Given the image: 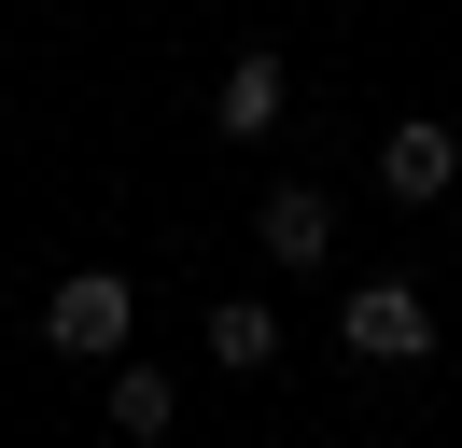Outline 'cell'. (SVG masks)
<instances>
[{
  "label": "cell",
  "instance_id": "6da1fadb",
  "mask_svg": "<svg viewBox=\"0 0 462 448\" xmlns=\"http://www.w3.org/2000/svg\"><path fill=\"white\" fill-rule=\"evenodd\" d=\"M337 350L378 364V378H393V364H434V294L420 280H350L337 294Z\"/></svg>",
  "mask_w": 462,
  "mask_h": 448
},
{
  "label": "cell",
  "instance_id": "7a4b0ae2",
  "mask_svg": "<svg viewBox=\"0 0 462 448\" xmlns=\"http://www.w3.org/2000/svg\"><path fill=\"white\" fill-rule=\"evenodd\" d=\"M126 336H141V294H126V266H70L57 294H42V350H57V364H113Z\"/></svg>",
  "mask_w": 462,
  "mask_h": 448
},
{
  "label": "cell",
  "instance_id": "3957f363",
  "mask_svg": "<svg viewBox=\"0 0 462 448\" xmlns=\"http://www.w3.org/2000/svg\"><path fill=\"white\" fill-rule=\"evenodd\" d=\"M253 252H266L281 280L337 266V196H322V182H266V196H253Z\"/></svg>",
  "mask_w": 462,
  "mask_h": 448
},
{
  "label": "cell",
  "instance_id": "277c9868",
  "mask_svg": "<svg viewBox=\"0 0 462 448\" xmlns=\"http://www.w3.org/2000/svg\"><path fill=\"white\" fill-rule=\"evenodd\" d=\"M448 182H462V126H434V112L378 126V196H393V210H434Z\"/></svg>",
  "mask_w": 462,
  "mask_h": 448
},
{
  "label": "cell",
  "instance_id": "5b68a950",
  "mask_svg": "<svg viewBox=\"0 0 462 448\" xmlns=\"http://www.w3.org/2000/svg\"><path fill=\"white\" fill-rule=\"evenodd\" d=\"M294 112V70H281V42H238L225 70H210V140H266Z\"/></svg>",
  "mask_w": 462,
  "mask_h": 448
},
{
  "label": "cell",
  "instance_id": "8992f818",
  "mask_svg": "<svg viewBox=\"0 0 462 448\" xmlns=\"http://www.w3.org/2000/svg\"><path fill=\"white\" fill-rule=\"evenodd\" d=\"M210 364H225V378H266V364H281L294 350V336H281V308H266V294H225V308H210Z\"/></svg>",
  "mask_w": 462,
  "mask_h": 448
},
{
  "label": "cell",
  "instance_id": "52a82bcc",
  "mask_svg": "<svg viewBox=\"0 0 462 448\" xmlns=\"http://www.w3.org/2000/svg\"><path fill=\"white\" fill-rule=\"evenodd\" d=\"M182 420V378L169 364H113V434H169Z\"/></svg>",
  "mask_w": 462,
  "mask_h": 448
}]
</instances>
